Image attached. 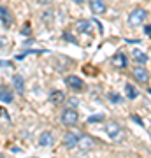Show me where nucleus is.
<instances>
[{
	"mask_svg": "<svg viewBox=\"0 0 151 158\" xmlns=\"http://www.w3.org/2000/svg\"><path fill=\"white\" fill-rule=\"evenodd\" d=\"M148 19V11L142 9V7H135L134 11H130L128 18H127V23H128V27H141V25H144V21Z\"/></svg>",
	"mask_w": 151,
	"mask_h": 158,
	"instance_id": "nucleus-1",
	"label": "nucleus"
},
{
	"mask_svg": "<svg viewBox=\"0 0 151 158\" xmlns=\"http://www.w3.org/2000/svg\"><path fill=\"white\" fill-rule=\"evenodd\" d=\"M60 121H62V125H65V127H74V125H78V121H79L78 109H74V107L62 109V113H60Z\"/></svg>",
	"mask_w": 151,
	"mask_h": 158,
	"instance_id": "nucleus-2",
	"label": "nucleus"
},
{
	"mask_svg": "<svg viewBox=\"0 0 151 158\" xmlns=\"http://www.w3.org/2000/svg\"><path fill=\"white\" fill-rule=\"evenodd\" d=\"M104 130L109 135V139H112V141H120L123 137V127L120 123H116V121H107L104 125Z\"/></svg>",
	"mask_w": 151,
	"mask_h": 158,
	"instance_id": "nucleus-3",
	"label": "nucleus"
},
{
	"mask_svg": "<svg viewBox=\"0 0 151 158\" xmlns=\"http://www.w3.org/2000/svg\"><path fill=\"white\" fill-rule=\"evenodd\" d=\"M63 83H65V86H67L69 90H72V91H83L84 90V81L79 76H76V74L67 76V77L63 79Z\"/></svg>",
	"mask_w": 151,
	"mask_h": 158,
	"instance_id": "nucleus-4",
	"label": "nucleus"
},
{
	"mask_svg": "<svg viewBox=\"0 0 151 158\" xmlns=\"http://www.w3.org/2000/svg\"><path fill=\"white\" fill-rule=\"evenodd\" d=\"M132 76H134V79L137 83H141V85H146L149 81V70L144 65H137V67L132 69Z\"/></svg>",
	"mask_w": 151,
	"mask_h": 158,
	"instance_id": "nucleus-5",
	"label": "nucleus"
},
{
	"mask_svg": "<svg viewBox=\"0 0 151 158\" xmlns=\"http://www.w3.org/2000/svg\"><path fill=\"white\" fill-rule=\"evenodd\" d=\"M79 141H81V134L67 132V134L63 135V148H65V149H74V148H78Z\"/></svg>",
	"mask_w": 151,
	"mask_h": 158,
	"instance_id": "nucleus-6",
	"label": "nucleus"
},
{
	"mask_svg": "<svg viewBox=\"0 0 151 158\" xmlns=\"http://www.w3.org/2000/svg\"><path fill=\"white\" fill-rule=\"evenodd\" d=\"M37 142H39L40 148H51L53 144H55V135H53V132H49V130L40 132V135H39V139H37Z\"/></svg>",
	"mask_w": 151,
	"mask_h": 158,
	"instance_id": "nucleus-7",
	"label": "nucleus"
},
{
	"mask_svg": "<svg viewBox=\"0 0 151 158\" xmlns=\"http://www.w3.org/2000/svg\"><path fill=\"white\" fill-rule=\"evenodd\" d=\"M0 21L6 28H9L12 25V12L7 6H0Z\"/></svg>",
	"mask_w": 151,
	"mask_h": 158,
	"instance_id": "nucleus-8",
	"label": "nucleus"
},
{
	"mask_svg": "<svg viewBox=\"0 0 151 158\" xmlns=\"http://www.w3.org/2000/svg\"><path fill=\"white\" fill-rule=\"evenodd\" d=\"M90 4V9H91V12L93 14H104V12L107 11V4L104 2V0H88Z\"/></svg>",
	"mask_w": 151,
	"mask_h": 158,
	"instance_id": "nucleus-9",
	"label": "nucleus"
},
{
	"mask_svg": "<svg viewBox=\"0 0 151 158\" xmlns=\"http://www.w3.org/2000/svg\"><path fill=\"white\" fill-rule=\"evenodd\" d=\"M0 102H4V104L14 102V93H12V90L6 85H0Z\"/></svg>",
	"mask_w": 151,
	"mask_h": 158,
	"instance_id": "nucleus-10",
	"label": "nucleus"
},
{
	"mask_svg": "<svg viewBox=\"0 0 151 158\" xmlns=\"http://www.w3.org/2000/svg\"><path fill=\"white\" fill-rule=\"evenodd\" d=\"M48 100H49L53 106H60V104H65L67 97H65V93H63L62 90H53L49 93V98H48Z\"/></svg>",
	"mask_w": 151,
	"mask_h": 158,
	"instance_id": "nucleus-11",
	"label": "nucleus"
},
{
	"mask_svg": "<svg viewBox=\"0 0 151 158\" xmlns=\"http://www.w3.org/2000/svg\"><path fill=\"white\" fill-rule=\"evenodd\" d=\"M130 56H132V60H134L137 65H146V63L149 62V56L146 55L144 51H141V49H132Z\"/></svg>",
	"mask_w": 151,
	"mask_h": 158,
	"instance_id": "nucleus-12",
	"label": "nucleus"
},
{
	"mask_svg": "<svg viewBox=\"0 0 151 158\" xmlns=\"http://www.w3.org/2000/svg\"><path fill=\"white\" fill-rule=\"evenodd\" d=\"M76 30H78L79 34H91V21H88V19H79V21H76Z\"/></svg>",
	"mask_w": 151,
	"mask_h": 158,
	"instance_id": "nucleus-13",
	"label": "nucleus"
},
{
	"mask_svg": "<svg viewBox=\"0 0 151 158\" xmlns=\"http://www.w3.org/2000/svg\"><path fill=\"white\" fill-rule=\"evenodd\" d=\"M12 86H14V90H16L19 95H23V93H25V77L19 76V74H14V76H12Z\"/></svg>",
	"mask_w": 151,
	"mask_h": 158,
	"instance_id": "nucleus-14",
	"label": "nucleus"
},
{
	"mask_svg": "<svg viewBox=\"0 0 151 158\" xmlns=\"http://www.w3.org/2000/svg\"><path fill=\"white\" fill-rule=\"evenodd\" d=\"M112 63H114L118 69H125L127 65H128V58L125 56L123 53H118V55L112 56Z\"/></svg>",
	"mask_w": 151,
	"mask_h": 158,
	"instance_id": "nucleus-15",
	"label": "nucleus"
},
{
	"mask_svg": "<svg viewBox=\"0 0 151 158\" xmlns=\"http://www.w3.org/2000/svg\"><path fill=\"white\" fill-rule=\"evenodd\" d=\"M125 95H127L128 100H135V98L139 97V91H137L135 86H132L130 83H127V85H125Z\"/></svg>",
	"mask_w": 151,
	"mask_h": 158,
	"instance_id": "nucleus-16",
	"label": "nucleus"
},
{
	"mask_svg": "<svg viewBox=\"0 0 151 158\" xmlns=\"http://www.w3.org/2000/svg\"><path fill=\"white\" fill-rule=\"evenodd\" d=\"M78 148H83V149H90V148H93V139L88 135H81V141H79Z\"/></svg>",
	"mask_w": 151,
	"mask_h": 158,
	"instance_id": "nucleus-17",
	"label": "nucleus"
},
{
	"mask_svg": "<svg viewBox=\"0 0 151 158\" xmlns=\"http://www.w3.org/2000/svg\"><path fill=\"white\" fill-rule=\"evenodd\" d=\"M107 98H109L111 104H121V102H123V97L120 95L118 91H109V93H107Z\"/></svg>",
	"mask_w": 151,
	"mask_h": 158,
	"instance_id": "nucleus-18",
	"label": "nucleus"
},
{
	"mask_svg": "<svg viewBox=\"0 0 151 158\" xmlns=\"http://www.w3.org/2000/svg\"><path fill=\"white\" fill-rule=\"evenodd\" d=\"M40 19L44 23H51L53 21V11L51 9H48V11H42V14H40Z\"/></svg>",
	"mask_w": 151,
	"mask_h": 158,
	"instance_id": "nucleus-19",
	"label": "nucleus"
},
{
	"mask_svg": "<svg viewBox=\"0 0 151 158\" xmlns=\"http://www.w3.org/2000/svg\"><path fill=\"white\" fill-rule=\"evenodd\" d=\"M65 104H67V107H74V109H76L79 106V100L74 97V98H67V100H65Z\"/></svg>",
	"mask_w": 151,
	"mask_h": 158,
	"instance_id": "nucleus-20",
	"label": "nucleus"
},
{
	"mask_svg": "<svg viewBox=\"0 0 151 158\" xmlns=\"http://www.w3.org/2000/svg\"><path fill=\"white\" fill-rule=\"evenodd\" d=\"M63 39L69 40V42H72V44H78V39H76V37H72L69 32H65V34H63Z\"/></svg>",
	"mask_w": 151,
	"mask_h": 158,
	"instance_id": "nucleus-21",
	"label": "nucleus"
},
{
	"mask_svg": "<svg viewBox=\"0 0 151 158\" xmlns=\"http://www.w3.org/2000/svg\"><path fill=\"white\" fill-rule=\"evenodd\" d=\"M102 119H104V114H97V116L88 118V123H95V121H102Z\"/></svg>",
	"mask_w": 151,
	"mask_h": 158,
	"instance_id": "nucleus-22",
	"label": "nucleus"
},
{
	"mask_svg": "<svg viewBox=\"0 0 151 158\" xmlns=\"http://www.w3.org/2000/svg\"><path fill=\"white\" fill-rule=\"evenodd\" d=\"M39 6H51L53 4V0H35Z\"/></svg>",
	"mask_w": 151,
	"mask_h": 158,
	"instance_id": "nucleus-23",
	"label": "nucleus"
},
{
	"mask_svg": "<svg viewBox=\"0 0 151 158\" xmlns=\"http://www.w3.org/2000/svg\"><path fill=\"white\" fill-rule=\"evenodd\" d=\"M21 34H23V35H28V34H30V23H25V27H23Z\"/></svg>",
	"mask_w": 151,
	"mask_h": 158,
	"instance_id": "nucleus-24",
	"label": "nucleus"
},
{
	"mask_svg": "<svg viewBox=\"0 0 151 158\" xmlns=\"http://www.w3.org/2000/svg\"><path fill=\"white\" fill-rule=\"evenodd\" d=\"M144 34L148 35V37H151V25H146L144 27Z\"/></svg>",
	"mask_w": 151,
	"mask_h": 158,
	"instance_id": "nucleus-25",
	"label": "nucleus"
},
{
	"mask_svg": "<svg viewBox=\"0 0 151 158\" xmlns=\"http://www.w3.org/2000/svg\"><path fill=\"white\" fill-rule=\"evenodd\" d=\"M70 2H74V4H78V6H81V4H84L86 0H70Z\"/></svg>",
	"mask_w": 151,
	"mask_h": 158,
	"instance_id": "nucleus-26",
	"label": "nucleus"
},
{
	"mask_svg": "<svg viewBox=\"0 0 151 158\" xmlns=\"http://www.w3.org/2000/svg\"><path fill=\"white\" fill-rule=\"evenodd\" d=\"M134 121L135 123H139V125H142V119H141L139 116H134Z\"/></svg>",
	"mask_w": 151,
	"mask_h": 158,
	"instance_id": "nucleus-27",
	"label": "nucleus"
},
{
	"mask_svg": "<svg viewBox=\"0 0 151 158\" xmlns=\"http://www.w3.org/2000/svg\"><path fill=\"white\" fill-rule=\"evenodd\" d=\"M2 44H4V42H2V39H0V49H2V48H4V46H2Z\"/></svg>",
	"mask_w": 151,
	"mask_h": 158,
	"instance_id": "nucleus-28",
	"label": "nucleus"
},
{
	"mask_svg": "<svg viewBox=\"0 0 151 158\" xmlns=\"http://www.w3.org/2000/svg\"><path fill=\"white\" fill-rule=\"evenodd\" d=\"M2 156H4V155H2V153H0V158H2Z\"/></svg>",
	"mask_w": 151,
	"mask_h": 158,
	"instance_id": "nucleus-29",
	"label": "nucleus"
},
{
	"mask_svg": "<svg viewBox=\"0 0 151 158\" xmlns=\"http://www.w3.org/2000/svg\"><path fill=\"white\" fill-rule=\"evenodd\" d=\"M149 93H151V88H149Z\"/></svg>",
	"mask_w": 151,
	"mask_h": 158,
	"instance_id": "nucleus-30",
	"label": "nucleus"
}]
</instances>
